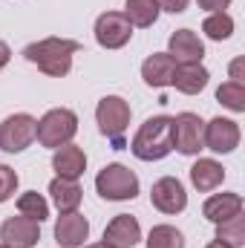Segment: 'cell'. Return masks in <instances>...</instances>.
I'll return each instance as SVG.
<instances>
[{
  "instance_id": "cell-30",
  "label": "cell",
  "mask_w": 245,
  "mask_h": 248,
  "mask_svg": "<svg viewBox=\"0 0 245 248\" xmlns=\"http://www.w3.org/2000/svg\"><path fill=\"white\" fill-rule=\"evenodd\" d=\"M199 3V9H205V12H225L228 6H231V0H196Z\"/></svg>"
},
{
  "instance_id": "cell-26",
  "label": "cell",
  "mask_w": 245,
  "mask_h": 248,
  "mask_svg": "<svg viewBox=\"0 0 245 248\" xmlns=\"http://www.w3.org/2000/svg\"><path fill=\"white\" fill-rule=\"evenodd\" d=\"M216 101H219L222 107H228L231 113H245V84L225 81V84L216 90Z\"/></svg>"
},
{
  "instance_id": "cell-5",
  "label": "cell",
  "mask_w": 245,
  "mask_h": 248,
  "mask_svg": "<svg viewBox=\"0 0 245 248\" xmlns=\"http://www.w3.org/2000/svg\"><path fill=\"white\" fill-rule=\"evenodd\" d=\"M95 190L101 199L107 202H127L138 196V176L127 168V165H104L95 176Z\"/></svg>"
},
{
  "instance_id": "cell-23",
  "label": "cell",
  "mask_w": 245,
  "mask_h": 248,
  "mask_svg": "<svg viewBox=\"0 0 245 248\" xmlns=\"http://www.w3.org/2000/svg\"><path fill=\"white\" fill-rule=\"evenodd\" d=\"M17 211L35 222H44L49 219V202L38 193V190H26L23 196H17Z\"/></svg>"
},
{
  "instance_id": "cell-17",
  "label": "cell",
  "mask_w": 245,
  "mask_h": 248,
  "mask_svg": "<svg viewBox=\"0 0 245 248\" xmlns=\"http://www.w3.org/2000/svg\"><path fill=\"white\" fill-rule=\"evenodd\" d=\"M243 205L245 202H243L240 193H214V196L205 199V205H202V217H205L208 222L219 225V222H225V219L243 214Z\"/></svg>"
},
{
  "instance_id": "cell-27",
  "label": "cell",
  "mask_w": 245,
  "mask_h": 248,
  "mask_svg": "<svg viewBox=\"0 0 245 248\" xmlns=\"http://www.w3.org/2000/svg\"><path fill=\"white\" fill-rule=\"evenodd\" d=\"M17 173L9 168V165H0V205L3 202H9L12 196H15V190H17Z\"/></svg>"
},
{
  "instance_id": "cell-14",
  "label": "cell",
  "mask_w": 245,
  "mask_h": 248,
  "mask_svg": "<svg viewBox=\"0 0 245 248\" xmlns=\"http://www.w3.org/2000/svg\"><path fill=\"white\" fill-rule=\"evenodd\" d=\"M52 170L61 176V179H72V182H78L81 176H84V170H87V153L78 147V144H63L58 147L55 153H52Z\"/></svg>"
},
{
  "instance_id": "cell-12",
  "label": "cell",
  "mask_w": 245,
  "mask_h": 248,
  "mask_svg": "<svg viewBox=\"0 0 245 248\" xmlns=\"http://www.w3.org/2000/svg\"><path fill=\"white\" fill-rule=\"evenodd\" d=\"M168 55L176 61V66H184V63H202L205 58V44L196 32L190 29H176L168 41Z\"/></svg>"
},
{
  "instance_id": "cell-18",
  "label": "cell",
  "mask_w": 245,
  "mask_h": 248,
  "mask_svg": "<svg viewBox=\"0 0 245 248\" xmlns=\"http://www.w3.org/2000/svg\"><path fill=\"white\" fill-rule=\"evenodd\" d=\"M225 179V168L216 162V159H196L193 168H190V185L202 193H211L222 185Z\"/></svg>"
},
{
  "instance_id": "cell-6",
  "label": "cell",
  "mask_w": 245,
  "mask_h": 248,
  "mask_svg": "<svg viewBox=\"0 0 245 248\" xmlns=\"http://www.w3.org/2000/svg\"><path fill=\"white\" fill-rule=\"evenodd\" d=\"M35 127L38 119L29 113H15L0 122V150L3 153H23L35 141Z\"/></svg>"
},
{
  "instance_id": "cell-25",
  "label": "cell",
  "mask_w": 245,
  "mask_h": 248,
  "mask_svg": "<svg viewBox=\"0 0 245 248\" xmlns=\"http://www.w3.org/2000/svg\"><path fill=\"white\" fill-rule=\"evenodd\" d=\"M147 248H184V234L173 225H153L147 234Z\"/></svg>"
},
{
  "instance_id": "cell-32",
  "label": "cell",
  "mask_w": 245,
  "mask_h": 248,
  "mask_svg": "<svg viewBox=\"0 0 245 248\" xmlns=\"http://www.w3.org/2000/svg\"><path fill=\"white\" fill-rule=\"evenodd\" d=\"M81 248H113V246H110V243H104V240H101V243H92V246H81Z\"/></svg>"
},
{
  "instance_id": "cell-19",
  "label": "cell",
  "mask_w": 245,
  "mask_h": 248,
  "mask_svg": "<svg viewBox=\"0 0 245 248\" xmlns=\"http://www.w3.org/2000/svg\"><path fill=\"white\" fill-rule=\"evenodd\" d=\"M211 81V72L202 66V63H184L176 66V75H173V87L184 93V95H199Z\"/></svg>"
},
{
  "instance_id": "cell-29",
  "label": "cell",
  "mask_w": 245,
  "mask_h": 248,
  "mask_svg": "<svg viewBox=\"0 0 245 248\" xmlns=\"http://www.w3.org/2000/svg\"><path fill=\"white\" fill-rule=\"evenodd\" d=\"M228 75H231V81L245 84V61H243V58H234V61H231V66H228Z\"/></svg>"
},
{
  "instance_id": "cell-33",
  "label": "cell",
  "mask_w": 245,
  "mask_h": 248,
  "mask_svg": "<svg viewBox=\"0 0 245 248\" xmlns=\"http://www.w3.org/2000/svg\"><path fill=\"white\" fill-rule=\"evenodd\" d=\"M205 248H231V246H225V243H219V240H214V243H208Z\"/></svg>"
},
{
  "instance_id": "cell-11",
  "label": "cell",
  "mask_w": 245,
  "mask_h": 248,
  "mask_svg": "<svg viewBox=\"0 0 245 248\" xmlns=\"http://www.w3.org/2000/svg\"><path fill=\"white\" fill-rule=\"evenodd\" d=\"M0 240L9 248H35L41 240V222L29 219V217H9L0 225Z\"/></svg>"
},
{
  "instance_id": "cell-24",
  "label": "cell",
  "mask_w": 245,
  "mask_h": 248,
  "mask_svg": "<svg viewBox=\"0 0 245 248\" xmlns=\"http://www.w3.org/2000/svg\"><path fill=\"white\" fill-rule=\"evenodd\" d=\"M216 240L225 243V246H231V248H243L245 246V217L243 214L219 222L216 225Z\"/></svg>"
},
{
  "instance_id": "cell-4",
  "label": "cell",
  "mask_w": 245,
  "mask_h": 248,
  "mask_svg": "<svg viewBox=\"0 0 245 248\" xmlns=\"http://www.w3.org/2000/svg\"><path fill=\"white\" fill-rule=\"evenodd\" d=\"M78 133V116L66 107H55L49 110L38 127H35V139L41 147H49V150H58L63 144H69Z\"/></svg>"
},
{
  "instance_id": "cell-28",
  "label": "cell",
  "mask_w": 245,
  "mask_h": 248,
  "mask_svg": "<svg viewBox=\"0 0 245 248\" xmlns=\"http://www.w3.org/2000/svg\"><path fill=\"white\" fill-rule=\"evenodd\" d=\"M187 3L190 0H156L159 12H170V15H182L184 9H187Z\"/></svg>"
},
{
  "instance_id": "cell-8",
  "label": "cell",
  "mask_w": 245,
  "mask_h": 248,
  "mask_svg": "<svg viewBox=\"0 0 245 248\" xmlns=\"http://www.w3.org/2000/svg\"><path fill=\"white\" fill-rule=\"evenodd\" d=\"M133 38V23L124 17V12H104L95 20V41L104 49H122Z\"/></svg>"
},
{
  "instance_id": "cell-1",
  "label": "cell",
  "mask_w": 245,
  "mask_h": 248,
  "mask_svg": "<svg viewBox=\"0 0 245 248\" xmlns=\"http://www.w3.org/2000/svg\"><path fill=\"white\" fill-rule=\"evenodd\" d=\"M81 52V44L72 38H44L35 41L23 49V58L35 63L44 75L49 78H63L72 69V58Z\"/></svg>"
},
{
  "instance_id": "cell-15",
  "label": "cell",
  "mask_w": 245,
  "mask_h": 248,
  "mask_svg": "<svg viewBox=\"0 0 245 248\" xmlns=\"http://www.w3.org/2000/svg\"><path fill=\"white\" fill-rule=\"evenodd\" d=\"M141 240V225L136 217L130 214H119L110 219V225L104 228V243H110L113 248H133Z\"/></svg>"
},
{
  "instance_id": "cell-22",
  "label": "cell",
  "mask_w": 245,
  "mask_h": 248,
  "mask_svg": "<svg viewBox=\"0 0 245 248\" xmlns=\"http://www.w3.org/2000/svg\"><path fill=\"white\" fill-rule=\"evenodd\" d=\"M202 32L211 38V41H228L234 35V17L228 12H211L202 23Z\"/></svg>"
},
{
  "instance_id": "cell-13",
  "label": "cell",
  "mask_w": 245,
  "mask_h": 248,
  "mask_svg": "<svg viewBox=\"0 0 245 248\" xmlns=\"http://www.w3.org/2000/svg\"><path fill=\"white\" fill-rule=\"evenodd\" d=\"M90 237V222L87 217H81L78 211L61 214L55 222V243L61 248H81Z\"/></svg>"
},
{
  "instance_id": "cell-7",
  "label": "cell",
  "mask_w": 245,
  "mask_h": 248,
  "mask_svg": "<svg viewBox=\"0 0 245 248\" xmlns=\"http://www.w3.org/2000/svg\"><path fill=\"white\" fill-rule=\"evenodd\" d=\"M202 133H205V122L196 113H179L176 119H170L173 150H179L182 156H199V150H205Z\"/></svg>"
},
{
  "instance_id": "cell-20",
  "label": "cell",
  "mask_w": 245,
  "mask_h": 248,
  "mask_svg": "<svg viewBox=\"0 0 245 248\" xmlns=\"http://www.w3.org/2000/svg\"><path fill=\"white\" fill-rule=\"evenodd\" d=\"M49 196H52V205H55L61 214H72V211H78L84 190H81L78 182H72V179L55 176V179L49 182Z\"/></svg>"
},
{
  "instance_id": "cell-21",
  "label": "cell",
  "mask_w": 245,
  "mask_h": 248,
  "mask_svg": "<svg viewBox=\"0 0 245 248\" xmlns=\"http://www.w3.org/2000/svg\"><path fill=\"white\" fill-rule=\"evenodd\" d=\"M124 17L133 26L147 29L159 20V6H156V0H127L124 3Z\"/></svg>"
},
{
  "instance_id": "cell-2",
  "label": "cell",
  "mask_w": 245,
  "mask_h": 248,
  "mask_svg": "<svg viewBox=\"0 0 245 248\" xmlns=\"http://www.w3.org/2000/svg\"><path fill=\"white\" fill-rule=\"evenodd\" d=\"M133 156L141 162H159L173 150V139H170V116H153L138 127V133L133 136L130 144Z\"/></svg>"
},
{
  "instance_id": "cell-16",
  "label": "cell",
  "mask_w": 245,
  "mask_h": 248,
  "mask_svg": "<svg viewBox=\"0 0 245 248\" xmlns=\"http://www.w3.org/2000/svg\"><path fill=\"white\" fill-rule=\"evenodd\" d=\"M173 75H176V61L168 52H153V55H147V61L141 63V78L153 90L170 87L173 84Z\"/></svg>"
},
{
  "instance_id": "cell-3",
  "label": "cell",
  "mask_w": 245,
  "mask_h": 248,
  "mask_svg": "<svg viewBox=\"0 0 245 248\" xmlns=\"http://www.w3.org/2000/svg\"><path fill=\"white\" fill-rule=\"evenodd\" d=\"M130 104L124 101L122 95H104L95 107V122H98V130L110 139V144L116 150L127 147L124 144V133L130 127Z\"/></svg>"
},
{
  "instance_id": "cell-9",
  "label": "cell",
  "mask_w": 245,
  "mask_h": 248,
  "mask_svg": "<svg viewBox=\"0 0 245 248\" xmlns=\"http://www.w3.org/2000/svg\"><path fill=\"white\" fill-rule=\"evenodd\" d=\"M240 124L234 122V119H222V116H216V119H211V122L205 124V133H202V141H205V147L208 150H214V153H234L237 147H240Z\"/></svg>"
},
{
  "instance_id": "cell-31",
  "label": "cell",
  "mask_w": 245,
  "mask_h": 248,
  "mask_svg": "<svg viewBox=\"0 0 245 248\" xmlns=\"http://www.w3.org/2000/svg\"><path fill=\"white\" fill-rule=\"evenodd\" d=\"M9 58H12V49H9V44H6V41H0V69L9 63Z\"/></svg>"
},
{
  "instance_id": "cell-34",
  "label": "cell",
  "mask_w": 245,
  "mask_h": 248,
  "mask_svg": "<svg viewBox=\"0 0 245 248\" xmlns=\"http://www.w3.org/2000/svg\"><path fill=\"white\" fill-rule=\"evenodd\" d=\"M0 248H9V246H3V243H0Z\"/></svg>"
},
{
  "instance_id": "cell-10",
  "label": "cell",
  "mask_w": 245,
  "mask_h": 248,
  "mask_svg": "<svg viewBox=\"0 0 245 248\" xmlns=\"http://www.w3.org/2000/svg\"><path fill=\"white\" fill-rule=\"evenodd\" d=\"M150 202L156 211L162 214H182L187 208V193H184V185L176 179V176H162L159 182H153V190H150Z\"/></svg>"
}]
</instances>
